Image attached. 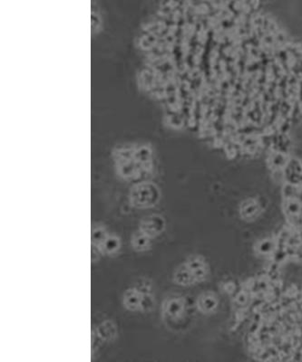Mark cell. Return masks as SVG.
Wrapping results in <instances>:
<instances>
[{"label":"cell","mask_w":302,"mask_h":362,"mask_svg":"<svg viewBox=\"0 0 302 362\" xmlns=\"http://www.w3.org/2000/svg\"><path fill=\"white\" fill-rule=\"evenodd\" d=\"M167 222L165 217L161 214L153 213L141 219L137 229L152 239H155L164 234Z\"/></svg>","instance_id":"5b68a950"},{"label":"cell","mask_w":302,"mask_h":362,"mask_svg":"<svg viewBox=\"0 0 302 362\" xmlns=\"http://www.w3.org/2000/svg\"><path fill=\"white\" fill-rule=\"evenodd\" d=\"M299 198H300V201L302 203V191H301L299 194Z\"/></svg>","instance_id":"ac0fdd59"},{"label":"cell","mask_w":302,"mask_h":362,"mask_svg":"<svg viewBox=\"0 0 302 362\" xmlns=\"http://www.w3.org/2000/svg\"><path fill=\"white\" fill-rule=\"evenodd\" d=\"M118 337V327L114 320L106 319L92 328V354L93 359L101 349L111 344Z\"/></svg>","instance_id":"3957f363"},{"label":"cell","mask_w":302,"mask_h":362,"mask_svg":"<svg viewBox=\"0 0 302 362\" xmlns=\"http://www.w3.org/2000/svg\"><path fill=\"white\" fill-rule=\"evenodd\" d=\"M155 292L150 279H137L125 290L122 296V304L130 313L148 314L155 306Z\"/></svg>","instance_id":"6da1fadb"},{"label":"cell","mask_w":302,"mask_h":362,"mask_svg":"<svg viewBox=\"0 0 302 362\" xmlns=\"http://www.w3.org/2000/svg\"><path fill=\"white\" fill-rule=\"evenodd\" d=\"M154 239L142 233L140 230L136 229L131 235L130 245L135 253L143 254L152 250Z\"/></svg>","instance_id":"52a82bcc"},{"label":"cell","mask_w":302,"mask_h":362,"mask_svg":"<svg viewBox=\"0 0 302 362\" xmlns=\"http://www.w3.org/2000/svg\"><path fill=\"white\" fill-rule=\"evenodd\" d=\"M183 264L186 265V267L191 272L195 283L200 282L203 279L205 278L207 271H206L204 260L202 258L191 256V257L188 258L186 262H184Z\"/></svg>","instance_id":"ba28073f"},{"label":"cell","mask_w":302,"mask_h":362,"mask_svg":"<svg viewBox=\"0 0 302 362\" xmlns=\"http://www.w3.org/2000/svg\"><path fill=\"white\" fill-rule=\"evenodd\" d=\"M272 248H273V244L270 241H268V240L267 241H263L259 245V250L262 254L270 253V251L272 250Z\"/></svg>","instance_id":"7c38bea8"},{"label":"cell","mask_w":302,"mask_h":362,"mask_svg":"<svg viewBox=\"0 0 302 362\" xmlns=\"http://www.w3.org/2000/svg\"><path fill=\"white\" fill-rule=\"evenodd\" d=\"M186 307V301L178 294H171L162 300L161 318L166 327L174 330L178 325V322L183 320Z\"/></svg>","instance_id":"277c9868"},{"label":"cell","mask_w":302,"mask_h":362,"mask_svg":"<svg viewBox=\"0 0 302 362\" xmlns=\"http://www.w3.org/2000/svg\"><path fill=\"white\" fill-rule=\"evenodd\" d=\"M110 234L111 231L105 224H94L91 230V247L98 248Z\"/></svg>","instance_id":"9c48e42d"},{"label":"cell","mask_w":302,"mask_h":362,"mask_svg":"<svg viewBox=\"0 0 302 362\" xmlns=\"http://www.w3.org/2000/svg\"><path fill=\"white\" fill-rule=\"evenodd\" d=\"M277 159L279 160V156H278V158H277ZM283 160H284V159H283V157H282V156H281V158H280V166H281V161H283ZM275 164H276L277 166H279V160H278V162H276Z\"/></svg>","instance_id":"e0dca14e"},{"label":"cell","mask_w":302,"mask_h":362,"mask_svg":"<svg viewBox=\"0 0 302 362\" xmlns=\"http://www.w3.org/2000/svg\"><path fill=\"white\" fill-rule=\"evenodd\" d=\"M173 282L179 286H191L195 283L191 272L184 264L179 265L174 272Z\"/></svg>","instance_id":"30bf717a"},{"label":"cell","mask_w":302,"mask_h":362,"mask_svg":"<svg viewBox=\"0 0 302 362\" xmlns=\"http://www.w3.org/2000/svg\"><path fill=\"white\" fill-rule=\"evenodd\" d=\"M238 300H239V302L240 303H243V302H245V301H246V296H245L243 293H241L240 295H239V298H238Z\"/></svg>","instance_id":"2e32d148"},{"label":"cell","mask_w":302,"mask_h":362,"mask_svg":"<svg viewBox=\"0 0 302 362\" xmlns=\"http://www.w3.org/2000/svg\"><path fill=\"white\" fill-rule=\"evenodd\" d=\"M288 211L290 213V214H292V215H296V214H298L299 212H301V210H302V206L299 204V202H294V201H292V202L289 203L288 205Z\"/></svg>","instance_id":"4fadbf2b"},{"label":"cell","mask_w":302,"mask_h":362,"mask_svg":"<svg viewBox=\"0 0 302 362\" xmlns=\"http://www.w3.org/2000/svg\"><path fill=\"white\" fill-rule=\"evenodd\" d=\"M255 212H256L255 205H249L248 207L244 209V213H245L246 216H252Z\"/></svg>","instance_id":"9a60e30c"},{"label":"cell","mask_w":302,"mask_h":362,"mask_svg":"<svg viewBox=\"0 0 302 362\" xmlns=\"http://www.w3.org/2000/svg\"><path fill=\"white\" fill-rule=\"evenodd\" d=\"M198 307L202 312L209 313L216 306V301L209 295H203L198 300Z\"/></svg>","instance_id":"8fae6325"},{"label":"cell","mask_w":302,"mask_h":362,"mask_svg":"<svg viewBox=\"0 0 302 362\" xmlns=\"http://www.w3.org/2000/svg\"><path fill=\"white\" fill-rule=\"evenodd\" d=\"M122 245H123V243H122L121 237L111 232V234L107 237L98 248L91 247L92 263L95 264V262H98L101 257L103 256L113 257L119 255L122 249Z\"/></svg>","instance_id":"8992f818"},{"label":"cell","mask_w":302,"mask_h":362,"mask_svg":"<svg viewBox=\"0 0 302 362\" xmlns=\"http://www.w3.org/2000/svg\"><path fill=\"white\" fill-rule=\"evenodd\" d=\"M284 194H285V196L288 197V198H289V197H292V196H294V194H295V190H294L293 186H291V185H287V186L285 187V188H284Z\"/></svg>","instance_id":"5bb4252c"},{"label":"cell","mask_w":302,"mask_h":362,"mask_svg":"<svg viewBox=\"0 0 302 362\" xmlns=\"http://www.w3.org/2000/svg\"><path fill=\"white\" fill-rule=\"evenodd\" d=\"M161 198V189L153 182L137 183L128 193V202L136 209H154L160 203Z\"/></svg>","instance_id":"7a4b0ae2"}]
</instances>
